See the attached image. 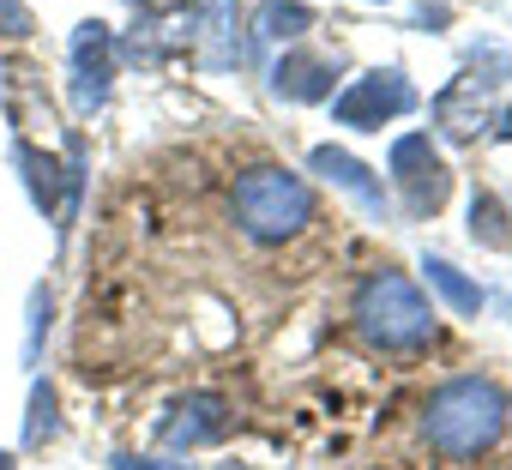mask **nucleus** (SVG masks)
<instances>
[{
    "mask_svg": "<svg viewBox=\"0 0 512 470\" xmlns=\"http://www.w3.org/2000/svg\"><path fill=\"white\" fill-rule=\"evenodd\" d=\"M506 416H512V404H506V392H500L494 380L458 374V380H446V386L428 398L422 428H428V440H434L446 458H482V452L506 434Z\"/></svg>",
    "mask_w": 512,
    "mask_h": 470,
    "instance_id": "obj_1",
    "label": "nucleus"
},
{
    "mask_svg": "<svg viewBox=\"0 0 512 470\" xmlns=\"http://www.w3.org/2000/svg\"><path fill=\"white\" fill-rule=\"evenodd\" d=\"M241 235H253V242H290V235H302L314 223V187L290 169H247L235 181V199H229Z\"/></svg>",
    "mask_w": 512,
    "mask_h": 470,
    "instance_id": "obj_2",
    "label": "nucleus"
},
{
    "mask_svg": "<svg viewBox=\"0 0 512 470\" xmlns=\"http://www.w3.org/2000/svg\"><path fill=\"white\" fill-rule=\"evenodd\" d=\"M356 326L380 350H416L434 338V308L404 272H374L356 284Z\"/></svg>",
    "mask_w": 512,
    "mask_h": 470,
    "instance_id": "obj_3",
    "label": "nucleus"
},
{
    "mask_svg": "<svg viewBox=\"0 0 512 470\" xmlns=\"http://www.w3.org/2000/svg\"><path fill=\"white\" fill-rule=\"evenodd\" d=\"M410 109H416V85H410L398 67H374V73H362V79L332 103V121L374 133V127H386V121H398V115H410Z\"/></svg>",
    "mask_w": 512,
    "mask_h": 470,
    "instance_id": "obj_4",
    "label": "nucleus"
},
{
    "mask_svg": "<svg viewBox=\"0 0 512 470\" xmlns=\"http://www.w3.org/2000/svg\"><path fill=\"white\" fill-rule=\"evenodd\" d=\"M392 181H398L410 217H434L446 205V193H452V175H446V163H440L428 133H404L392 145Z\"/></svg>",
    "mask_w": 512,
    "mask_h": 470,
    "instance_id": "obj_5",
    "label": "nucleus"
},
{
    "mask_svg": "<svg viewBox=\"0 0 512 470\" xmlns=\"http://www.w3.org/2000/svg\"><path fill=\"white\" fill-rule=\"evenodd\" d=\"M109 79H115V31L103 19H85L73 31V109L91 115L109 103Z\"/></svg>",
    "mask_w": 512,
    "mask_h": 470,
    "instance_id": "obj_6",
    "label": "nucleus"
},
{
    "mask_svg": "<svg viewBox=\"0 0 512 470\" xmlns=\"http://www.w3.org/2000/svg\"><path fill=\"white\" fill-rule=\"evenodd\" d=\"M223 434H229V398H223V392H187V398H175L169 416H163V440H169L175 452L211 446V440H223Z\"/></svg>",
    "mask_w": 512,
    "mask_h": 470,
    "instance_id": "obj_7",
    "label": "nucleus"
},
{
    "mask_svg": "<svg viewBox=\"0 0 512 470\" xmlns=\"http://www.w3.org/2000/svg\"><path fill=\"white\" fill-rule=\"evenodd\" d=\"M308 169H314V175H326L332 187H344V193H350L368 217H386V187H380V175H374L362 157H350L344 145H314Z\"/></svg>",
    "mask_w": 512,
    "mask_h": 470,
    "instance_id": "obj_8",
    "label": "nucleus"
},
{
    "mask_svg": "<svg viewBox=\"0 0 512 470\" xmlns=\"http://www.w3.org/2000/svg\"><path fill=\"white\" fill-rule=\"evenodd\" d=\"M332 79H338V55H314V49H290L272 67V91L290 103H326Z\"/></svg>",
    "mask_w": 512,
    "mask_h": 470,
    "instance_id": "obj_9",
    "label": "nucleus"
},
{
    "mask_svg": "<svg viewBox=\"0 0 512 470\" xmlns=\"http://www.w3.org/2000/svg\"><path fill=\"white\" fill-rule=\"evenodd\" d=\"M193 37H199V67H211V73L235 67V61H241V43H235V0H199Z\"/></svg>",
    "mask_w": 512,
    "mask_h": 470,
    "instance_id": "obj_10",
    "label": "nucleus"
},
{
    "mask_svg": "<svg viewBox=\"0 0 512 470\" xmlns=\"http://www.w3.org/2000/svg\"><path fill=\"white\" fill-rule=\"evenodd\" d=\"M488 91H494V79L470 67V73L440 97V127H446V139H476V127H482V115H488Z\"/></svg>",
    "mask_w": 512,
    "mask_h": 470,
    "instance_id": "obj_11",
    "label": "nucleus"
},
{
    "mask_svg": "<svg viewBox=\"0 0 512 470\" xmlns=\"http://www.w3.org/2000/svg\"><path fill=\"white\" fill-rule=\"evenodd\" d=\"M422 272H428V284H434V290H440V296H446V302L464 314V320H476V314H482V290H476V284H470V278H464L452 260L428 254V260H422Z\"/></svg>",
    "mask_w": 512,
    "mask_h": 470,
    "instance_id": "obj_12",
    "label": "nucleus"
},
{
    "mask_svg": "<svg viewBox=\"0 0 512 470\" xmlns=\"http://www.w3.org/2000/svg\"><path fill=\"white\" fill-rule=\"evenodd\" d=\"M308 25H314V13L302 7V0H266L260 7V37L266 43H296Z\"/></svg>",
    "mask_w": 512,
    "mask_h": 470,
    "instance_id": "obj_13",
    "label": "nucleus"
},
{
    "mask_svg": "<svg viewBox=\"0 0 512 470\" xmlns=\"http://www.w3.org/2000/svg\"><path fill=\"white\" fill-rule=\"evenodd\" d=\"M55 386L49 380H37L31 386V422H25V446H43V440H55Z\"/></svg>",
    "mask_w": 512,
    "mask_h": 470,
    "instance_id": "obj_14",
    "label": "nucleus"
},
{
    "mask_svg": "<svg viewBox=\"0 0 512 470\" xmlns=\"http://www.w3.org/2000/svg\"><path fill=\"white\" fill-rule=\"evenodd\" d=\"M470 229L482 235V242H488V248H506V242H512V235H506V217H500V205H494L488 193H482V199L470 205Z\"/></svg>",
    "mask_w": 512,
    "mask_h": 470,
    "instance_id": "obj_15",
    "label": "nucleus"
},
{
    "mask_svg": "<svg viewBox=\"0 0 512 470\" xmlns=\"http://www.w3.org/2000/svg\"><path fill=\"white\" fill-rule=\"evenodd\" d=\"M0 25H7V37H25L31 31V13L19 7V0H0Z\"/></svg>",
    "mask_w": 512,
    "mask_h": 470,
    "instance_id": "obj_16",
    "label": "nucleus"
},
{
    "mask_svg": "<svg viewBox=\"0 0 512 470\" xmlns=\"http://www.w3.org/2000/svg\"><path fill=\"white\" fill-rule=\"evenodd\" d=\"M115 470H193V464H163V458H133V452H115Z\"/></svg>",
    "mask_w": 512,
    "mask_h": 470,
    "instance_id": "obj_17",
    "label": "nucleus"
},
{
    "mask_svg": "<svg viewBox=\"0 0 512 470\" xmlns=\"http://www.w3.org/2000/svg\"><path fill=\"white\" fill-rule=\"evenodd\" d=\"M139 13H175V7H187V0H133Z\"/></svg>",
    "mask_w": 512,
    "mask_h": 470,
    "instance_id": "obj_18",
    "label": "nucleus"
},
{
    "mask_svg": "<svg viewBox=\"0 0 512 470\" xmlns=\"http://www.w3.org/2000/svg\"><path fill=\"white\" fill-rule=\"evenodd\" d=\"M0 470H13V452H0Z\"/></svg>",
    "mask_w": 512,
    "mask_h": 470,
    "instance_id": "obj_19",
    "label": "nucleus"
},
{
    "mask_svg": "<svg viewBox=\"0 0 512 470\" xmlns=\"http://www.w3.org/2000/svg\"><path fill=\"white\" fill-rule=\"evenodd\" d=\"M217 470H253V464H217Z\"/></svg>",
    "mask_w": 512,
    "mask_h": 470,
    "instance_id": "obj_20",
    "label": "nucleus"
}]
</instances>
